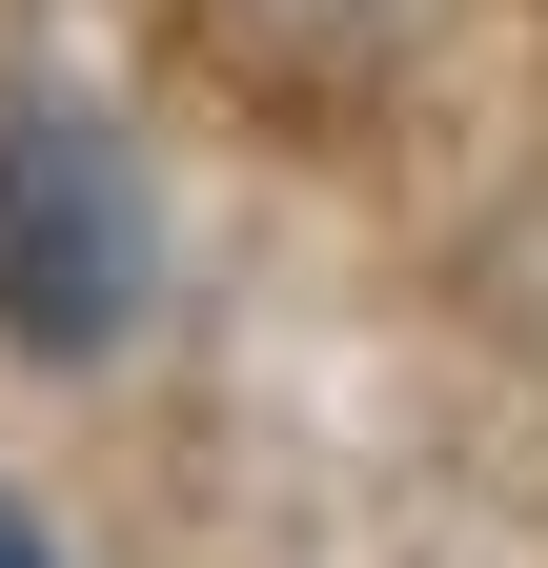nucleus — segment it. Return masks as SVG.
Listing matches in <instances>:
<instances>
[{
	"instance_id": "f257e3e1",
	"label": "nucleus",
	"mask_w": 548,
	"mask_h": 568,
	"mask_svg": "<svg viewBox=\"0 0 548 568\" xmlns=\"http://www.w3.org/2000/svg\"><path fill=\"white\" fill-rule=\"evenodd\" d=\"M0 325H21L41 366H82V345L143 325V183H122V142L82 102L0 122Z\"/></svg>"
},
{
	"instance_id": "f03ea898",
	"label": "nucleus",
	"mask_w": 548,
	"mask_h": 568,
	"mask_svg": "<svg viewBox=\"0 0 548 568\" xmlns=\"http://www.w3.org/2000/svg\"><path fill=\"white\" fill-rule=\"evenodd\" d=\"M0 568H61V548H41V528H21V508H0Z\"/></svg>"
}]
</instances>
